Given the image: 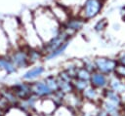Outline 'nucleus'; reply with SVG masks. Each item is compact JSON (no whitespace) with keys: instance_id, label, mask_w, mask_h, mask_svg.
Masks as SVG:
<instances>
[{"instance_id":"obj_1","label":"nucleus","mask_w":125,"mask_h":116,"mask_svg":"<svg viewBox=\"0 0 125 116\" xmlns=\"http://www.w3.org/2000/svg\"><path fill=\"white\" fill-rule=\"evenodd\" d=\"M2 28L7 35V38L9 40L10 45L12 46L13 38H15L16 45H20V41L22 40V34H21V25L20 22V19L15 17H6L4 19L0 20ZM12 48V47H11Z\"/></svg>"},{"instance_id":"obj_2","label":"nucleus","mask_w":125,"mask_h":116,"mask_svg":"<svg viewBox=\"0 0 125 116\" xmlns=\"http://www.w3.org/2000/svg\"><path fill=\"white\" fill-rule=\"evenodd\" d=\"M8 57L11 59V61L13 62V64L15 65V67L21 68V67H25L29 64L27 50H25L24 48L20 47L19 49L13 50L8 55Z\"/></svg>"},{"instance_id":"obj_3","label":"nucleus","mask_w":125,"mask_h":116,"mask_svg":"<svg viewBox=\"0 0 125 116\" xmlns=\"http://www.w3.org/2000/svg\"><path fill=\"white\" fill-rule=\"evenodd\" d=\"M18 99H25L32 94L31 86L26 83H18L10 88Z\"/></svg>"},{"instance_id":"obj_4","label":"nucleus","mask_w":125,"mask_h":116,"mask_svg":"<svg viewBox=\"0 0 125 116\" xmlns=\"http://www.w3.org/2000/svg\"><path fill=\"white\" fill-rule=\"evenodd\" d=\"M101 9V3L99 0H87L84 6V15L86 18L95 17Z\"/></svg>"},{"instance_id":"obj_5","label":"nucleus","mask_w":125,"mask_h":116,"mask_svg":"<svg viewBox=\"0 0 125 116\" xmlns=\"http://www.w3.org/2000/svg\"><path fill=\"white\" fill-rule=\"evenodd\" d=\"M31 91L32 93H34L37 96L43 97V96H48L50 95L53 91L51 90V88L48 86L47 83L44 82H36L31 86Z\"/></svg>"},{"instance_id":"obj_6","label":"nucleus","mask_w":125,"mask_h":116,"mask_svg":"<svg viewBox=\"0 0 125 116\" xmlns=\"http://www.w3.org/2000/svg\"><path fill=\"white\" fill-rule=\"evenodd\" d=\"M0 69L5 70L8 74H12L15 72L16 67L11 61V59L9 58L8 55L7 57L5 55H0Z\"/></svg>"},{"instance_id":"obj_7","label":"nucleus","mask_w":125,"mask_h":116,"mask_svg":"<svg viewBox=\"0 0 125 116\" xmlns=\"http://www.w3.org/2000/svg\"><path fill=\"white\" fill-rule=\"evenodd\" d=\"M97 65L98 67L102 70V71H104V72H109L111 71L115 65H116V62L114 60H110V59H104V58H100L97 60Z\"/></svg>"},{"instance_id":"obj_8","label":"nucleus","mask_w":125,"mask_h":116,"mask_svg":"<svg viewBox=\"0 0 125 116\" xmlns=\"http://www.w3.org/2000/svg\"><path fill=\"white\" fill-rule=\"evenodd\" d=\"M43 71H44V69H43V67H41V66L34 67V68L28 70V71L23 75V79H25V80H31V79H34V78L38 77L40 74H42Z\"/></svg>"},{"instance_id":"obj_9","label":"nucleus","mask_w":125,"mask_h":116,"mask_svg":"<svg viewBox=\"0 0 125 116\" xmlns=\"http://www.w3.org/2000/svg\"><path fill=\"white\" fill-rule=\"evenodd\" d=\"M68 40H66L62 46H60L58 49H56V50H54L53 52H51V53H49L48 54V56H47V58H56V57H58V56H60L61 54H62L63 53V51L66 49V47H67V45H68Z\"/></svg>"},{"instance_id":"obj_10","label":"nucleus","mask_w":125,"mask_h":116,"mask_svg":"<svg viewBox=\"0 0 125 116\" xmlns=\"http://www.w3.org/2000/svg\"><path fill=\"white\" fill-rule=\"evenodd\" d=\"M92 82L96 86H104L105 83V79L101 74H95L92 76Z\"/></svg>"},{"instance_id":"obj_11","label":"nucleus","mask_w":125,"mask_h":116,"mask_svg":"<svg viewBox=\"0 0 125 116\" xmlns=\"http://www.w3.org/2000/svg\"><path fill=\"white\" fill-rule=\"evenodd\" d=\"M77 76H78V78L81 79V80H87V79L89 78L88 72H87L85 69H80V70H78Z\"/></svg>"},{"instance_id":"obj_12","label":"nucleus","mask_w":125,"mask_h":116,"mask_svg":"<svg viewBox=\"0 0 125 116\" xmlns=\"http://www.w3.org/2000/svg\"><path fill=\"white\" fill-rule=\"evenodd\" d=\"M84 95L88 98H93L95 97V92H94V90H91L90 89V90H87L86 92H84Z\"/></svg>"},{"instance_id":"obj_13","label":"nucleus","mask_w":125,"mask_h":116,"mask_svg":"<svg viewBox=\"0 0 125 116\" xmlns=\"http://www.w3.org/2000/svg\"><path fill=\"white\" fill-rule=\"evenodd\" d=\"M117 69H120V70H122V71H117V73L119 74V75H123V76H125V66H118L117 67Z\"/></svg>"},{"instance_id":"obj_14","label":"nucleus","mask_w":125,"mask_h":116,"mask_svg":"<svg viewBox=\"0 0 125 116\" xmlns=\"http://www.w3.org/2000/svg\"><path fill=\"white\" fill-rule=\"evenodd\" d=\"M0 113H1V109H0Z\"/></svg>"}]
</instances>
